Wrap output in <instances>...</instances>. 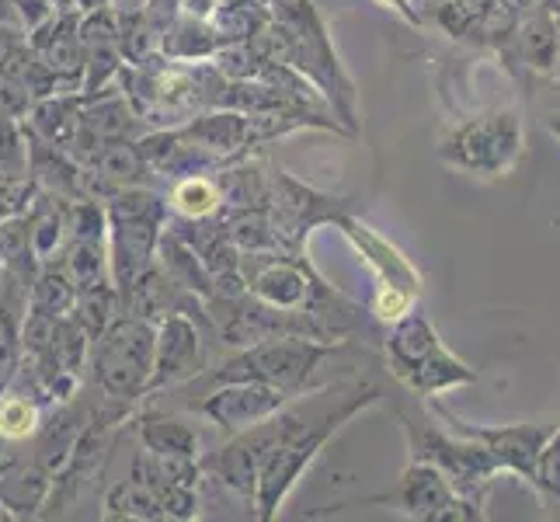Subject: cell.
<instances>
[{
  "label": "cell",
  "mask_w": 560,
  "mask_h": 522,
  "mask_svg": "<svg viewBox=\"0 0 560 522\" xmlns=\"http://www.w3.org/2000/svg\"><path fill=\"white\" fill-rule=\"evenodd\" d=\"M268 22L247 43H255L265 60H282L311 81L338 123L355 137L359 132V91L349 70L341 67L338 49L314 0H268Z\"/></svg>",
  "instance_id": "1"
},
{
  "label": "cell",
  "mask_w": 560,
  "mask_h": 522,
  "mask_svg": "<svg viewBox=\"0 0 560 522\" xmlns=\"http://www.w3.org/2000/svg\"><path fill=\"white\" fill-rule=\"evenodd\" d=\"M115 88L137 112L143 129H171L185 126L191 115L217 108L226 77L212 60H167L164 53L150 56L143 63H126L115 77Z\"/></svg>",
  "instance_id": "2"
},
{
  "label": "cell",
  "mask_w": 560,
  "mask_h": 522,
  "mask_svg": "<svg viewBox=\"0 0 560 522\" xmlns=\"http://www.w3.org/2000/svg\"><path fill=\"white\" fill-rule=\"evenodd\" d=\"M102 202L108 217V276L115 289H119V300H126L129 289L158 262V244L171 220V209L164 192H158L153 185L119 188Z\"/></svg>",
  "instance_id": "3"
},
{
  "label": "cell",
  "mask_w": 560,
  "mask_h": 522,
  "mask_svg": "<svg viewBox=\"0 0 560 522\" xmlns=\"http://www.w3.org/2000/svg\"><path fill=\"white\" fill-rule=\"evenodd\" d=\"M386 362H390V373L421 397H435L442 391L467 386L477 380V370H470L453 348H446L432 321L421 314V306H411L408 314L390 321Z\"/></svg>",
  "instance_id": "4"
},
{
  "label": "cell",
  "mask_w": 560,
  "mask_h": 522,
  "mask_svg": "<svg viewBox=\"0 0 560 522\" xmlns=\"http://www.w3.org/2000/svg\"><path fill=\"white\" fill-rule=\"evenodd\" d=\"M153 370V324L137 314H119L91 341L88 376L94 394L122 404H140Z\"/></svg>",
  "instance_id": "5"
},
{
  "label": "cell",
  "mask_w": 560,
  "mask_h": 522,
  "mask_svg": "<svg viewBox=\"0 0 560 522\" xmlns=\"http://www.w3.org/2000/svg\"><path fill=\"white\" fill-rule=\"evenodd\" d=\"M335 352H338V345L306 338V335L268 338V341L230 352V359H223L212 373L196 376L191 386L206 391V386L230 383V380H258V383L282 386V391H289V394H300L306 386V380L317 373V366Z\"/></svg>",
  "instance_id": "6"
},
{
  "label": "cell",
  "mask_w": 560,
  "mask_h": 522,
  "mask_svg": "<svg viewBox=\"0 0 560 522\" xmlns=\"http://www.w3.org/2000/svg\"><path fill=\"white\" fill-rule=\"evenodd\" d=\"M523 143L526 132L515 112H485L456 123L439 140V161L480 178H501L523 158Z\"/></svg>",
  "instance_id": "7"
},
{
  "label": "cell",
  "mask_w": 560,
  "mask_h": 522,
  "mask_svg": "<svg viewBox=\"0 0 560 522\" xmlns=\"http://www.w3.org/2000/svg\"><path fill=\"white\" fill-rule=\"evenodd\" d=\"M400 425H404V432H408L411 456L435 463L442 477L450 480V488L467 501V506L485 512V495L491 491L494 477L501 474L494 456L467 436L439 432L435 425L415 421L408 415H400Z\"/></svg>",
  "instance_id": "8"
},
{
  "label": "cell",
  "mask_w": 560,
  "mask_h": 522,
  "mask_svg": "<svg viewBox=\"0 0 560 522\" xmlns=\"http://www.w3.org/2000/svg\"><path fill=\"white\" fill-rule=\"evenodd\" d=\"M265 217L279 247L306 251V237L324 223H338L345 212H355V199H338L317 192L314 185H303L289 171L268 164V188H265Z\"/></svg>",
  "instance_id": "9"
},
{
  "label": "cell",
  "mask_w": 560,
  "mask_h": 522,
  "mask_svg": "<svg viewBox=\"0 0 560 522\" xmlns=\"http://www.w3.org/2000/svg\"><path fill=\"white\" fill-rule=\"evenodd\" d=\"M349 244L355 247V255L370 265V272L376 276V303L373 317L380 324H390L400 314H408L415 300L421 297V276L418 268L404 258V251L394 247L386 237H380L373 227H365L355 212H345L335 223Z\"/></svg>",
  "instance_id": "10"
},
{
  "label": "cell",
  "mask_w": 560,
  "mask_h": 522,
  "mask_svg": "<svg viewBox=\"0 0 560 522\" xmlns=\"http://www.w3.org/2000/svg\"><path fill=\"white\" fill-rule=\"evenodd\" d=\"M209 341H217L209 321L191 314H167L153 324V370L147 383V397L188 386L209 366Z\"/></svg>",
  "instance_id": "11"
},
{
  "label": "cell",
  "mask_w": 560,
  "mask_h": 522,
  "mask_svg": "<svg viewBox=\"0 0 560 522\" xmlns=\"http://www.w3.org/2000/svg\"><path fill=\"white\" fill-rule=\"evenodd\" d=\"M365 506H390L418 522H456V519H485V512L467 506L429 460H415L404 467L394 491L365 498Z\"/></svg>",
  "instance_id": "12"
},
{
  "label": "cell",
  "mask_w": 560,
  "mask_h": 522,
  "mask_svg": "<svg viewBox=\"0 0 560 522\" xmlns=\"http://www.w3.org/2000/svg\"><path fill=\"white\" fill-rule=\"evenodd\" d=\"M296 394L282 391L272 383H258V380H230L206 386L199 401H191L188 408H196L202 418H209L217 429L226 436H237L261 425L265 418H272L279 408H285Z\"/></svg>",
  "instance_id": "13"
},
{
  "label": "cell",
  "mask_w": 560,
  "mask_h": 522,
  "mask_svg": "<svg viewBox=\"0 0 560 522\" xmlns=\"http://www.w3.org/2000/svg\"><path fill=\"white\" fill-rule=\"evenodd\" d=\"M432 408H435V415L442 421L450 425V432L480 442V446L494 456V463L501 471L526 477L533 485L536 456H539V450H544V442L550 436V425H505V429H485V425H470V421L456 418L450 408H442L439 401H432Z\"/></svg>",
  "instance_id": "14"
},
{
  "label": "cell",
  "mask_w": 560,
  "mask_h": 522,
  "mask_svg": "<svg viewBox=\"0 0 560 522\" xmlns=\"http://www.w3.org/2000/svg\"><path fill=\"white\" fill-rule=\"evenodd\" d=\"M505 67L518 81H533V77H553L557 67V14L550 11L547 0H539L536 8L518 14L515 28L509 32L505 43L498 46Z\"/></svg>",
  "instance_id": "15"
},
{
  "label": "cell",
  "mask_w": 560,
  "mask_h": 522,
  "mask_svg": "<svg viewBox=\"0 0 560 522\" xmlns=\"http://www.w3.org/2000/svg\"><path fill=\"white\" fill-rule=\"evenodd\" d=\"M143 132L147 129L137 119L132 105L126 102V94L119 88H105L98 94H91V98H84L81 129H77L70 153L77 161H84L94 150H102L108 143H122V140H140Z\"/></svg>",
  "instance_id": "16"
},
{
  "label": "cell",
  "mask_w": 560,
  "mask_h": 522,
  "mask_svg": "<svg viewBox=\"0 0 560 522\" xmlns=\"http://www.w3.org/2000/svg\"><path fill=\"white\" fill-rule=\"evenodd\" d=\"M81 49H84V77H81L84 98L105 88H115V77L126 67V56L119 46V28H115L112 4L81 14Z\"/></svg>",
  "instance_id": "17"
},
{
  "label": "cell",
  "mask_w": 560,
  "mask_h": 522,
  "mask_svg": "<svg viewBox=\"0 0 560 522\" xmlns=\"http://www.w3.org/2000/svg\"><path fill=\"white\" fill-rule=\"evenodd\" d=\"M28 46L38 53L63 88L81 91L84 77V49H81V11H52L38 28L28 32Z\"/></svg>",
  "instance_id": "18"
},
{
  "label": "cell",
  "mask_w": 560,
  "mask_h": 522,
  "mask_svg": "<svg viewBox=\"0 0 560 522\" xmlns=\"http://www.w3.org/2000/svg\"><path fill=\"white\" fill-rule=\"evenodd\" d=\"M178 129L199 150H206L209 158H217L220 164H230V161H237V158H244V153L255 150V140H250V119L244 112L226 108V105L191 115V119Z\"/></svg>",
  "instance_id": "19"
},
{
  "label": "cell",
  "mask_w": 560,
  "mask_h": 522,
  "mask_svg": "<svg viewBox=\"0 0 560 522\" xmlns=\"http://www.w3.org/2000/svg\"><path fill=\"white\" fill-rule=\"evenodd\" d=\"M84 167V192L91 199H108L112 192L132 188V185H153L150 171L137 150V140L108 143L102 150L88 153L81 161Z\"/></svg>",
  "instance_id": "20"
},
{
  "label": "cell",
  "mask_w": 560,
  "mask_h": 522,
  "mask_svg": "<svg viewBox=\"0 0 560 522\" xmlns=\"http://www.w3.org/2000/svg\"><path fill=\"white\" fill-rule=\"evenodd\" d=\"M52 498V477L35 460L0 456V509L11 519L38 515Z\"/></svg>",
  "instance_id": "21"
},
{
  "label": "cell",
  "mask_w": 560,
  "mask_h": 522,
  "mask_svg": "<svg viewBox=\"0 0 560 522\" xmlns=\"http://www.w3.org/2000/svg\"><path fill=\"white\" fill-rule=\"evenodd\" d=\"M70 199L52 196V192L35 188L32 202L25 206V227H28V244L38 265L60 262L63 247L70 244Z\"/></svg>",
  "instance_id": "22"
},
{
  "label": "cell",
  "mask_w": 560,
  "mask_h": 522,
  "mask_svg": "<svg viewBox=\"0 0 560 522\" xmlns=\"http://www.w3.org/2000/svg\"><path fill=\"white\" fill-rule=\"evenodd\" d=\"M81 108H84L81 91H56L46 94V98H35L22 123L35 140L70 150L77 140V129H81Z\"/></svg>",
  "instance_id": "23"
},
{
  "label": "cell",
  "mask_w": 560,
  "mask_h": 522,
  "mask_svg": "<svg viewBox=\"0 0 560 522\" xmlns=\"http://www.w3.org/2000/svg\"><path fill=\"white\" fill-rule=\"evenodd\" d=\"M164 199L175 220H212L223 212V192L217 174H188V178L171 182Z\"/></svg>",
  "instance_id": "24"
},
{
  "label": "cell",
  "mask_w": 560,
  "mask_h": 522,
  "mask_svg": "<svg viewBox=\"0 0 560 522\" xmlns=\"http://www.w3.org/2000/svg\"><path fill=\"white\" fill-rule=\"evenodd\" d=\"M220 46H223L220 32L209 22H199V18H188V14H178L175 22L161 32V53L167 60H185V63L212 60V53Z\"/></svg>",
  "instance_id": "25"
},
{
  "label": "cell",
  "mask_w": 560,
  "mask_h": 522,
  "mask_svg": "<svg viewBox=\"0 0 560 522\" xmlns=\"http://www.w3.org/2000/svg\"><path fill=\"white\" fill-rule=\"evenodd\" d=\"M73 303H77V286L60 268V262L38 265V272L32 279V289H28L25 311L46 314V317H67L73 311Z\"/></svg>",
  "instance_id": "26"
},
{
  "label": "cell",
  "mask_w": 560,
  "mask_h": 522,
  "mask_svg": "<svg viewBox=\"0 0 560 522\" xmlns=\"http://www.w3.org/2000/svg\"><path fill=\"white\" fill-rule=\"evenodd\" d=\"M140 446L161 456H202L199 432L191 425L167 418V415H143L140 418Z\"/></svg>",
  "instance_id": "27"
},
{
  "label": "cell",
  "mask_w": 560,
  "mask_h": 522,
  "mask_svg": "<svg viewBox=\"0 0 560 522\" xmlns=\"http://www.w3.org/2000/svg\"><path fill=\"white\" fill-rule=\"evenodd\" d=\"M105 519H164V509L158 495L150 491V485L143 477H137L129 471V477L115 480L105 495Z\"/></svg>",
  "instance_id": "28"
},
{
  "label": "cell",
  "mask_w": 560,
  "mask_h": 522,
  "mask_svg": "<svg viewBox=\"0 0 560 522\" xmlns=\"http://www.w3.org/2000/svg\"><path fill=\"white\" fill-rule=\"evenodd\" d=\"M70 314L84 324V332H88L91 338H98V335L105 332V327L122 314L119 289H115L112 279L77 289V303H73V311H70Z\"/></svg>",
  "instance_id": "29"
},
{
  "label": "cell",
  "mask_w": 560,
  "mask_h": 522,
  "mask_svg": "<svg viewBox=\"0 0 560 522\" xmlns=\"http://www.w3.org/2000/svg\"><path fill=\"white\" fill-rule=\"evenodd\" d=\"M38 425H43V404L18 386H8L0 394V436L8 442H22L38 432Z\"/></svg>",
  "instance_id": "30"
},
{
  "label": "cell",
  "mask_w": 560,
  "mask_h": 522,
  "mask_svg": "<svg viewBox=\"0 0 560 522\" xmlns=\"http://www.w3.org/2000/svg\"><path fill=\"white\" fill-rule=\"evenodd\" d=\"M60 268L73 279L77 289L105 282L108 276V247L105 241H70L60 255Z\"/></svg>",
  "instance_id": "31"
},
{
  "label": "cell",
  "mask_w": 560,
  "mask_h": 522,
  "mask_svg": "<svg viewBox=\"0 0 560 522\" xmlns=\"http://www.w3.org/2000/svg\"><path fill=\"white\" fill-rule=\"evenodd\" d=\"M115 28H119V46H122L126 63H143L150 56L161 53V35L150 25L143 8L115 11Z\"/></svg>",
  "instance_id": "32"
},
{
  "label": "cell",
  "mask_w": 560,
  "mask_h": 522,
  "mask_svg": "<svg viewBox=\"0 0 560 522\" xmlns=\"http://www.w3.org/2000/svg\"><path fill=\"white\" fill-rule=\"evenodd\" d=\"M0 182H32L28 178V129L18 115L0 112Z\"/></svg>",
  "instance_id": "33"
},
{
  "label": "cell",
  "mask_w": 560,
  "mask_h": 522,
  "mask_svg": "<svg viewBox=\"0 0 560 522\" xmlns=\"http://www.w3.org/2000/svg\"><path fill=\"white\" fill-rule=\"evenodd\" d=\"M22 314H14L11 306L0 303V394L8 391L18 376V362H22Z\"/></svg>",
  "instance_id": "34"
},
{
  "label": "cell",
  "mask_w": 560,
  "mask_h": 522,
  "mask_svg": "<svg viewBox=\"0 0 560 522\" xmlns=\"http://www.w3.org/2000/svg\"><path fill=\"white\" fill-rule=\"evenodd\" d=\"M533 488L544 495L547 506L560 501V425L550 429L544 450L536 456V474H533Z\"/></svg>",
  "instance_id": "35"
},
{
  "label": "cell",
  "mask_w": 560,
  "mask_h": 522,
  "mask_svg": "<svg viewBox=\"0 0 560 522\" xmlns=\"http://www.w3.org/2000/svg\"><path fill=\"white\" fill-rule=\"evenodd\" d=\"M0 303L11 306L14 314H25V303H28V286L14 276L4 244H0Z\"/></svg>",
  "instance_id": "36"
},
{
  "label": "cell",
  "mask_w": 560,
  "mask_h": 522,
  "mask_svg": "<svg viewBox=\"0 0 560 522\" xmlns=\"http://www.w3.org/2000/svg\"><path fill=\"white\" fill-rule=\"evenodd\" d=\"M8 4H11V11L18 18V25H22L25 32L38 28L56 11L52 0H8Z\"/></svg>",
  "instance_id": "37"
},
{
  "label": "cell",
  "mask_w": 560,
  "mask_h": 522,
  "mask_svg": "<svg viewBox=\"0 0 560 522\" xmlns=\"http://www.w3.org/2000/svg\"><path fill=\"white\" fill-rule=\"evenodd\" d=\"M32 98L28 94L18 88L14 81H8L4 73H0V112L4 115H18V119H25V112H28Z\"/></svg>",
  "instance_id": "38"
},
{
  "label": "cell",
  "mask_w": 560,
  "mask_h": 522,
  "mask_svg": "<svg viewBox=\"0 0 560 522\" xmlns=\"http://www.w3.org/2000/svg\"><path fill=\"white\" fill-rule=\"evenodd\" d=\"M28 43V32L22 25H0V73L11 63V56Z\"/></svg>",
  "instance_id": "39"
},
{
  "label": "cell",
  "mask_w": 560,
  "mask_h": 522,
  "mask_svg": "<svg viewBox=\"0 0 560 522\" xmlns=\"http://www.w3.org/2000/svg\"><path fill=\"white\" fill-rule=\"evenodd\" d=\"M376 4H383L386 11H394V14H400L404 18V22H408V25H421L418 22V14H415V8H411V0H376Z\"/></svg>",
  "instance_id": "40"
},
{
  "label": "cell",
  "mask_w": 560,
  "mask_h": 522,
  "mask_svg": "<svg viewBox=\"0 0 560 522\" xmlns=\"http://www.w3.org/2000/svg\"><path fill=\"white\" fill-rule=\"evenodd\" d=\"M52 4H56V11H81V14H88L94 8L112 4V0H52Z\"/></svg>",
  "instance_id": "41"
},
{
  "label": "cell",
  "mask_w": 560,
  "mask_h": 522,
  "mask_svg": "<svg viewBox=\"0 0 560 522\" xmlns=\"http://www.w3.org/2000/svg\"><path fill=\"white\" fill-rule=\"evenodd\" d=\"M498 4H505L509 11H515V14H526L529 8H536L539 0H498Z\"/></svg>",
  "instance_id": "42"
},
{
  "label": "cell",
  "mask_w": 560,
  "mask_h": 522,
  "mask_svg": "<svg viewBox=\"0 0 560 522\" xmlns=\"http://www.w3.org/2000/svg\"><path fill=\"white\" fill-rule=\"evenodd\" d=\"M0 25H18V18H14L8 0H0Z\"/></svg>",
  "instance_id": "43"
},
{
  "label": "cell",
  "mask_w": 560,
  "mask_h": 522,
  "mask_svg": "<svg viewBox=\"0 0 560 522\" xmlns=\"http://www.w3.org/2000/svg\"><path fill=\"white\" fill-rule=\"evenodd\" d=\"M553 77H560V14H557V67H553Z\"/></svg>",
  "instance_id": "44"
},
{
  "label": "cell",
  "mask_w": 560,
  "mask_h": 522,
  "mask_svg": "<svg viewBox=\"0 0 560 522\" xmlns=\"http://www.w3.org/2000/svg\"><path fill=\"white\" fill-rule=\"evenodd\" d=\"M550 132H553V137H560V115H553V119H550Z\"/></svg>",
  "instance_id": "45"
},
{
  "label": "cell",
  "mask_w": 560,
  "mask_h": 522,
  "mask_svg": "<svg viewBox=\"0 0 560 522\" xmlns=\"http://www.w3.org/2000/svg\"><path fill=\"white\" fill-rule=\"evenodd\" d=\"M8 217H18V212H11V209H4V206H0V223H4Z\"/></svg>",
  "instance_id": "46"
},
{
  "label": "cell",
  "mask_w": 560,
  "mask_h": 522,
  "mask_svg": "<svg viewBox=\"0 0 560 522\" xmlns=\"http://www.w3.org/2000/svg\"><path fill=\"white\" fill-rule=\"evenodd\" d=\"M547 4H550V11H553V14H560V0H547Z\"/></svg>",
  "instance_id": "47"
},
{
  "label": "cell",
  "mask_w": 560,
  "mask_h": 522,
  "mask_svg": "<svg viewBox=\"0 0 560 522\" xmlns=\"http://www.w3.org/2000/svg\"><path fill=\"white\" fill-rule=\"evenodd\" d=\"M4 442H8V439H4V436H0V456H4Z\"/></svg>",
  "instance_id": "48"
}]
</instances>
